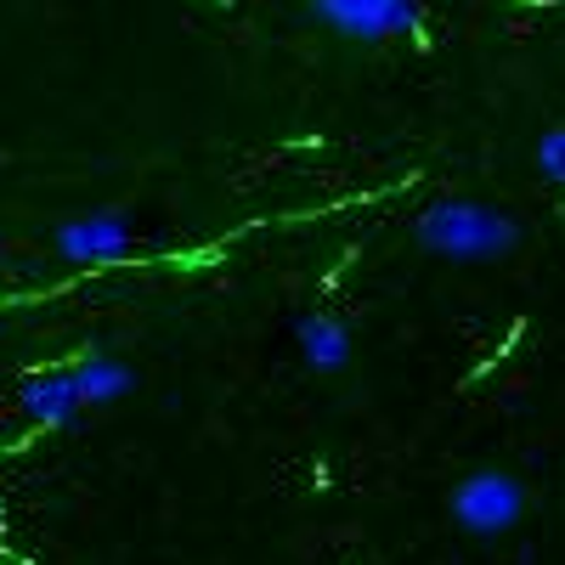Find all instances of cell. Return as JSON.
<instances>
[{"instance_id":"5b68a950","label":"cell","mask_w":565,"mask_h":565,"mask_svg":"<svg viewBox=\"0 0 565 565\" xmlns=\"http://www.w3.org/2000/svg\"><path fill=\"white\" fill-rule=\"evenodd\" d=\"M18 413L34 418V424H74L85 413L74 367H40V373H29V380L18 385Z\"/></svg>"},{"instance_id":"6da1fadb","label":"cell","mask_w":565,"mask_h":565,"mask_svg":"<svg viewBox=\"0 0 565 565\" xmlns=\"http://www.w3.org/2000/svg\"><path fill=\"white\" fill-rule=\"evenodd\" d=\"M413 238L424 255L436 260H458V266H487V260H509L521 249V221L498 204L481 199H436L424 204L413 221Z\"/></svg>"},{"instance_id":"ba28073f","label":"cell","mask_w":565,"mask_h":565,"mask_svg":"<svg viewBox=\"0 0 565 565\" xmlns=\"http://www.w3.org/2000/svg\"><path fill=\"white\" fill-rule=\"evenodd\" d=\"M537 175L543 181H554V186H565V125H554V130H543L537 136Z\"/></svg>"},{"instance_id":"3957f363","label":"cell","mask_w":565,"mask_h":565,"mask_svg":"<svg viewBox=\"0 0 565 565\" xmlns=\"http://www.w3.org/2000/svg\"><path fill=\"white\" fill-rule=\"evenodd\" d=\"M311 18H317L322 29H334L340 40L380 45V40L418 34L424 0H311Z\"/></svg>"},{"instance_id":"277c9868","label":"cell","mask_w":565,"mask_h":565,"mask_svg":"<svg viewBox=\"0 0 565 565\" xmlns=\"http://www.w3.org/2000/svg\"><path fill=\"white\" fill-rule=\"evenodd\" d=\"M136 244V221L130 210H97V215H74L52 232V249L68 260V266H108V260H125Z\"/></svg>"},{"instance_id":"7a4b0ae2","label":"cell","mask_w":565,"mask_h":565,"mask_svg":"<svg viewBox=\"0 0 565 565\" xmlns=\"http://www.w3.org/2000/svg\"><path fill=\"white\" fill-rule=\"evenodd\" d=\"M447 509H452V526L463 537L492 543V537H509L526 521V487H521V476H509V469H469L452 487Z\"/></svg>"},{"instance_id":"8992f818","label":"cell","mask_w":565,"mask_h":565,"mask_svg":"<svg viewBox=\"0 0 565 565\" xmlns=\"http://www.w3.org/2000/svg\"><path fill=\"white\" fill-rule=\"evenodd\" d=\"M295 345H300L306 367H317V373H340V367L351 362V351H356L351 328H345L340 317H328V311L295 317Z\"/></svg>"},{"instance_id":"52a82bcc","label":"cell","mask_w":565,"mask_h":565,"mask_svg":"<svg viewBox=\"0 0 565 565\" xmlns=\"http://www.w3.org/2000/svg\"><path fill=\"white\" fill-rule=\"evenodd\" d=\"M74 380H79V396L85 407H114L136 391V367L119 362V356H103V351H85L74 362Z\"/></svg>"}]
</instances>
